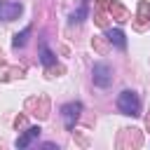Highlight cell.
Listing matches in <instances>:
<instances>
[{
	"instance_id": "cell-9",
	"label": "cell",
	"mask_w": 150,
	"mask_h": 150,
	"mask_svg": "<svg viewBox=\"0 0 150 150\" xmlns=\"http://www.w3.org/2000/svg\"><path fill=\"white\" fill-rule=\"evenodd\" d=\"M30 30H33V28H30V26H26L21 33H16V35H14V40H12V45H14L16 49H19V47H23V45L28 42V35H30Z\"/></svg>"
},
{
	"instance_id": "cell-5",
	"label": "cell",
	"mask_w": 150,
	"mask_h": 150,
	"mask_svg": "<svg viewBox=\"0 0 150 150\" xmlns=\"http://www.w3.org/2000/svg\"><path fill=\"white\" fill-rule=\"evenodd\" d=\"M40 131H42L40 127H28V129H26V131H23V134H21V136H19V138L14 141V145H16L19 150L28 148V145H30V143H33V141H35V138L40 136Z\"/></svg>"
},
{
	"instance_id": "cell-6",
	"label": "cell",
	"mask_w": 150,
	"mask_h": 150,
	"mask_svg": "<svg viewBox=\"0 0 150 150\" xmlns=\"http://www.w3.org/2000/svg\"><path fill=\"white\" fill-rule=\"evenodd\" d=\"M105 38H108L117 49H124V47H127V35H124L120 28H108V30H105Z\"/></svg>"
},
{
	"instance_id": "cell-1",
	"label": "cell",
	"mask_w": 150,
	"mask_h": 150,
	"mask_svg": "<svg viewBox=\"0 0 150 150\" xmlns=\"http://www.w3.org/2000/svg\"><path fill=\"white\" fill-rule=\"evenodd\" d=\"M117 110H120L122 115L138 117V115H141V98H138V94L131 91V89L120 91V96H117Z\"/></svg>"
},
{
	"instance_id": "cell-2",
	"label": "cell",
	"mask_w": 150,
	"mask_h": 150,
	"mask_svg": "<svg viewBox=\"0 0 150 150\" xmlns=\"http://www.w3.org/2000/svg\"><path fill=\"white\" fill-rule=\"evenodd\" d=\"M91 80H94V84L101 87V89L110 87V84H112V68H110L105 61H96L94 68H91Z\"/></svg>"
},
{
	"instance_id": "cell-7",
	"label": "cell",
	"mask_w": 150,
	"mask_h": 150,
	"mask_svg": "<svg viewBox=\"0 0 150 150\" xmlns=\"http://www.w3.org/2000/svg\"><path fill=\"white\" fill-rule=\"evenodd\" d=\"M40 63H42L45 68H49V66L56 63V54L47 47V42H40Z\"/></svg>"
},
{
	"instance_id": "cell-4",
	"label": "cell",
	"mask_w": 150,
	"mask_h": 150,
	"mask_svg": "<svg viewBox=\"0 0 150 150\" xmlns=\"http://www.w3.org/2000/svg\"><path fill=\"white\" fill-rule=\"evenodd\" d=\"M21 12H23V5L21 2L0 0V21H14V19H19Z\"/></svg>"
},
{
	"instance_id": "cell-3",
	"label": "cell",
	"mask_w": 150,
	"mask_h": 150,
	"mask_svg": "<svg viewBox=\"0 0 150 150\" xmlns=\"http://www.w3.org/2000/svg\"><path fill=\"white\" fill-rule=\"evenodd\" d=\"M80 112H82V103L80 101H70L66 105H61V120L66 124V129H73L80 120Z\"/></svg>"
},
{
	"instance_id": "cell-8",
	"label": "cell",
	"mask_w": 150,
	"mask_h": 150,
	"mask_svg": "<svg viewBox=\"0 0 150 150\" xmlns=\"http://www.w3.org/2000/svg\"><path fill=\"white\" fill-rule=\"evenodd\" d=\"M87 9H89V5H87V0H82V5L77 7V12L70 14V23H82L84 16H87Z\"/></svg>"
}]
</instances>
